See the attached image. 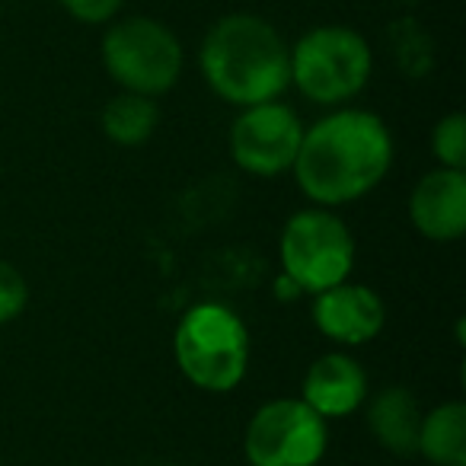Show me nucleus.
<instances>
[{"instance_id": "nucleus-17", "label": "nucleus", "mask_w": 466, "mask_h": 466, "mask_svg": "<svg viewBox=\"0 0 466 466\" xmlns=\"http://www.w3.org/2000/svg\"><path fill=\"white\" fill-rule=\"evenodd\" d=\"M58 4L77 23H86V26H103V23L116 20L125 0H58Z\"/></svg>"}, {"instance_id": "nucleus-12", "label": "nucleus", "mask_w": 466, "mask_h": 466, "mask_svg": "<svg viewBox=\"0 0 466 466\" xmlns=\"http://www.w3.org/2000/svg\"><path fill=\"white\" fill-rule=\"evenodd\" d=\"M364 409L368 419V431L383 451L396 453V457H412L419 453V425H421V402L402 383L383 387L374 393Z\"/></svg>"}, {"instance_id": "nucleus-1", "label": "nucleus", "mask_w": 466, "mask_h": 466, "mask_svg": "<svg viewBox=\"0 0 466 466\" xmlns=\"http://www.w3.org/2000/svg\"><path fill=\"white\" fill-rule=\"evenodd\" d=\"M393 135L364 109H336L304 128L291 173L317 208H342L370 195L393 169Z\"/></svg>"}, {"instance_id": "nucleus-13", "label": "nucleus", "mask_w": 466, "mask_h": 466, "mask_svg": "<svg viewBox=\"0 0 466 466\" xmlns=\"http://www.w3.org/2000/svg\"><path fill=\"white\" fill-rule=\"evenodd\" d=\"M419 453L428 466H466V402L451 400L421 412Z\"/></svg>"}, {"instance_id": "nucleus-11", "label": "nucleus", "mask_w": 466, "mask_h": 466, "mask_svg": "<svg viewBox=\"0 0 466 466\" xmlns=\"http://www.w3.org/2000/svg\"><path fill=\"white\" fill-rule=\"evenodd\" d=\"M300 400L319 419H349L368 400V370L345 351H329L307 368L300 383Z\"/></svg>"}, {"instance_id": "nucleus-5", "label": "nucleus", "mask_w": 466, "mask_h": 466, "mask_svg": "<svg viewBox=\"0 0 466 466\" xmlns=\"http://www.w3.org/2000/svg\"><path fill=\"white\" fill-rule=\"evenodd\" d=\"M103 67L122 93L157 99L179 84L186 52L167 23L154 16H128L106 29Z\"/></svg>"}, {"instance_id": "nucleus-3", "label": "nucleus", "mask_w": 466, "mask_h": 466, "mask_svg": "<svg viewBox=\"0 0 466 466\" xmlns=\"http://www.w3.org/2000/svg\"><path fill=\"white\" fill-rule=\"evenodd\" d=\"M173 358L192 387L205 393H230L249 370V329L240 313L227 304H195L176 323Z\"/></svg>"}, {"instance_id": "nucleus-7", "label": "nucleus", "mask_w": 466, "mask_h": 466, "mask_svg": "<svg viewBox=\"0 0 466 466\" xmlns=\"http://www.w3.org/2000/svg\"><path fill=\"white\" fill-rule=\"evenodd\" d=\"M329 428L304 400H272L259 406L243 431L249 466H319Z\"/></svg>"}, {"instance_id": "nucleus-6", "label": "nucleus", "mask_w": 466, "mask_h": 466, "mask_svg": "<svg viewBox=\"0 0 466 466\" xmlns=\"http://www.w3.org/2000/svg\"><path fill=\"white\" fill-rule=\"evenodd\" d=\"M279 259L285 279L304 294H323L349 281L355 268V237L332 208H304L281 230Z\"/></svg>"}, {"instance_id": "nucleus-16", "label": "nucleus", "mask_w": 466, "mask_h": 466, "mask_svg": "<svg viewBox=\"0 0 466 466\" xmlns=\"http://www.w3.org/2000/svg\"><path fill=\"white\" fill-rule=\"evenodd\" d=\"M29 307V285L16 266L0 259V326L14 323Z\"/></svg>"}, {"instance_id": "nucleus-14", "label": "nucleus", "mask_w": 466, "mask_h": 466, "mask_svg": "<svg viewBox=\"0 0 466 466\" xmlns=\"http://www.w3.org/2000/svg\"><path fill=\"white\" fill-rule=\"evenodd\" d=\"M160 125V106L150 96H137V93H118L106 103L103 109V131L109 141L122 144V147H141L150 141Z\"/></svg>"}, {"instance_id": "nucleus-10", "label": "nucleus", "mask_w": 466, "mask_h": 466, "mask_svg": "<svg viewBox=\"0 0 466 466\" xmlns=\"http://www.w3.org/2000/svg\"><path fill=\"white\" fill-rule=\"evenodd\" d=\"M409 220L431 243H457L466 233V169H431L409 195Z\"/></svg>"}, {"instance_id": "nucleus-8", "label": "nucleus", "mask_w": 466, "mask_h": 466, "mask_svg": "<svg viewBox=\"0 0 466 466\" xmlns=\"http://www.w3.org/2000/svg\"><path fill=\"white\" fill-rule=\"evenodd\" d=\"M300 116L281 99L259 106H247L230 125V157L249 176L275 179L288 173L298 160L304 141Z\"/></svg>"}, {"instance_id": "nucleus-2", "label": "nucleus", "mask_w": 466, "mask_h": 466, "mask_svg": "<svg viewBox=\"0 0 466 466\" xmlns=\"http://www.w3.org/2000/svg\"><path fill=\"white\" fill-rule=\"evenodd\" d=\"M198 67L214 96L240 109L272 103L291 86V48L256 14L220 16L201 39Z\"/></svg>"}, {"instance_id": "nucleus-15", "label": "nucleus", "mask_w": 466, "mask_h": 466, "mask_svg": "<svg viewBox=\"0 0 466 466\" xmlns=\"http://www.w3.org/2000/svg\"><path fill=\"white\" fill-rule=\"evenodd\" d=\"M431 154L438 167L466 169V118L463 112H451L431 128Z\"/></svg>"}, {"instance_id": "nucleus-4", "label": "nucleus", "mask_w": 466, "mask_h": 466, "mask_svg": "<svg viewBox=\"0 0 466 466\" xmlns=\"http://www.w3.org/2000/svg\"><path fill=\"white\" fill-rule=\"evenodd\" d=\"M374 52L351 26L307 29L291 46V84L317 106L351 103L368 86Z\"/></svg>"}, {"instance_id": "nucleus-9", "label": "nucleus", "mask_w": 466, "mask_h": 466, "mask_svg": "<svg viewBox=\"0 0 466 466\" xmlns=\"http://www.w3.org/2000/svg\"><path fill=\"white\" fill-rule=\"evenodd\" d=\"M313 323L342 349L374 342L387 326V304L370 285L342 281L313 298Z\"/></svg>"}]
</instances>
